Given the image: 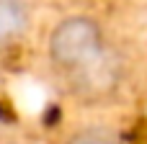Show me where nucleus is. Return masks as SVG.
<instances>
[{"instance_id":"f257e3e1","label":"nucleus","mask_w":147,"mask_h":144,"mask_svg":"<svg viewBox=\"0 0 147 144\" xmlns=\"http://www.w3.org/2000/svg\"><path fill=\"white\" fill-rule=\"evenodd\" d=\"M44 70L59 95L85 108L114 106L129 88V57L93 13H67L47 31Z\"/></svg>"},{"instance_id":"f03ea898","label":"nucleus","mask_w":147,"mask_h":144,"mask_svg":"<svg viewBox=\"0 0 147 144\" xmlns=\"http://www.w3.org/2000/svg\"><path fill=\"white\" fill-rule=\"evenodd\" d=\"M34 26V0H0V54L18 49Z\"/></svg>"},{"instance_id":"7ed1b4c3","label":"nucleus","mask_w":147,"mask_h":144,"mask_svg":"<svg viewBox=\"0 0 147 144\" xmlns=\"http://www.w3.org/2000/svg\"><path fill=\"white\" fill-rule=\"evenodd\" d=\"M59 144H127L124 134L109 124H83L67 131Z\"/></svg>"}]
</instances>
